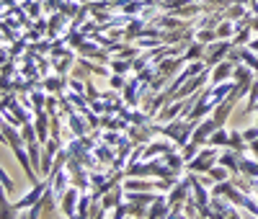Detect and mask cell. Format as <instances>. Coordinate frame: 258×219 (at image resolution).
Returning a JSON list of instances; mask_svg holds the SVG:
<instances>
[{
    "label": "cell",
    "mask_w": 258,
    "mask_h": 219,
    "mask_svg": "<svg viewBox=\"0 0 258 219\" xmlns=\"http://www.w3.org/2000/svg\"><path fill=\"white\" fill-rule=\"evenodd\" d=\"M214 142H220V144H222V142H225V131H220V134H214Z\"/></svg>",
    "instance_id": "obj_1"
}]
</instances>
